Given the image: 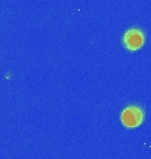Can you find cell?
Segmentation results:
<instances>
[{"label":"cell","mask_w":151,"mask_h":159,"mask_svg":"<svg viewBox=\"0 0 151 159\" xmlns=\"http://www.w3.org/2000/svg\"><path fill=\"white\" fill-rule=\"evenodd\" d=\"M121 122L122 125L131 129L137 127L143 122V111L138 106H129L121 113Z\"/></svg>","instance_id":"1"},{"label":"cell","mask_w":151,"mask_h":159,"mask_svg":"<svg viewBox=\"0 0 151 159\" xmlns=\"http://www.w3.org/2000/svg\"><path fill=\"white\" fill-rule=\"evenodd\" d=\"M144 44V34L139 29H129L123 34V45L129 51H138Z\"/></svg>","instance_id":"2"}]
</instances>
